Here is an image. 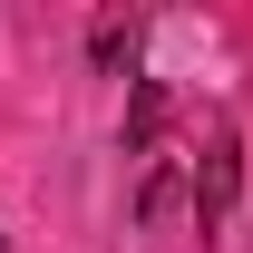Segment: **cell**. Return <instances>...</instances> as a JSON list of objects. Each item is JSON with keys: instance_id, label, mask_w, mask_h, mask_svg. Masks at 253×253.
<instances>
[{"instance_id": "obj_1", "label": "cell", "mask_w": 253, "mask_h": 253, "mask_svg": "<svg viewBox=\"0 0 253 253\" xmlns=\"http://www.w3.org/2000/svg\"><path fill=\"white\" fill-rule=\"evenodd\" d=\"M234 185H244V146L214 136V156H205V175H195V224H205V234L234 214Z\"/></svg>"}]
</instances>
